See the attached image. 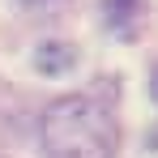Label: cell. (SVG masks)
Segmentation results:
<instances>
[{
	"label": "cell",
	"mask_w": 158,
	"mask_h": 158,
	"mask_svg": "<svg viewBox=\"0 0 158 158\" xmlns=\"http://www.w3.org/2000/svg\"><path fill=\"white\" fill-rule=\"evenodd\" d=\"M26 4H43V0H26Z\"/></svg>",
	"instance_id": "3957f363"
},
{
	"label": "cell",
	"mask_w": 158,
	"mask_h": 158,
	"mask_svg": "<svg viewBox=\"0 0 158 158\" xmlns=\"http://www.w3.org/2000/svg\"><path fill=\"white\" fill-rule=\"evenodd\" d=\"M154 77H158V73H154ZM154 94H158V81H154Z\"/></svg>",
	"instance_id": "277c9868"
},
{
	"label": "cell",
	"mask_w": 158,
	"mask_h": 158,
	"mask_svg": "<svg viewBox=\"0 0 158 158\" xmlns=\"http://www.w3.org/2000/svg\"><path fill=\"white\" fill-rule=\"evenodd\" d=\"M73 60H77V52H73L69 43H43L39 56H34V64H39L43 73H60V69H69Z\"/></svg>",
	"instance_id": "7a4b0ae2"
},
{
	"label": "cell",
	"mask_w": 158,
	"mask_h": 158,
	"mask_svg": "<svg viewBox=\"0 0 158 158\" xmlns=\"http://www.w3.org/2000/svg\"><path fill=\"white\" fill-rule=\"evenodd\" d=\"M43 150L47 158H111L120 145V128L111 107L90 94L56 98L43 111Z\"/></svg>",
	"instance_id": "6da1fadb"
}]
</instances>
